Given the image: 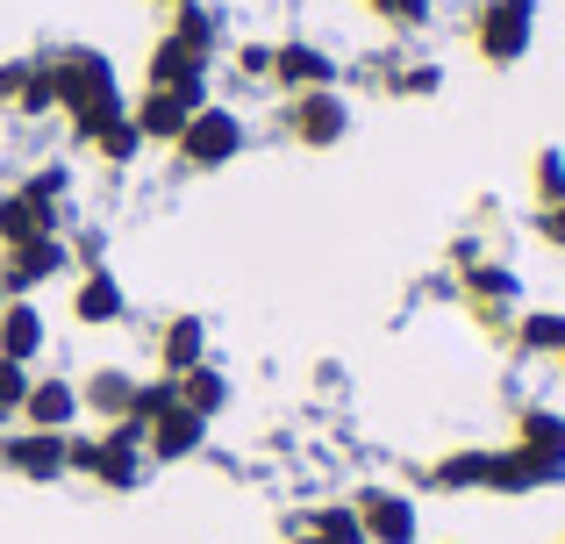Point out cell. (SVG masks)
<instances>
[{
	"label": "cell",
	"mask_w": 565,
	"mask_h": 544,
	"mask_svg": "<svg viewBox=\"0 0 565 544\" xmlns=\"http://www.w3.org/2000/svg\"><path fill=\"white\" fill-rule=\"evenodd\" d=\"M72 473L94 480L100 494H137L151 459H143V430L137 423H94V430H72Z\"/></svg>",
	"instance_id": "6da1fadb"
},
{
	"label": "cell",
	"mask_w": 565,
	"mask_h": 544,
	"mask_svg": "<svg viewBox=\"0 0 565 544\" xmlns=\"http://www.w3.org/2000/svg\"><path fill=\"white\" fill-rule=\"evenodd\" d=\"M244 151H250L244 108H230V100H207V108H193V122L180 129V143H172V166L193 172V180H207V172L236 166Z\"/></svg>",
	"instance_id": "7a4b0ae2"
},
{
	"label": "cell",
	"mask_w": 565,
	"mask_h": 544,
	"mask_svg": "<svg viewBox=\"0 0 565 544\" xmlns=\"http://www.w3.org/2000/svg\"><path fill=\"white\" fill-rule=\"evenodd\" d=\"M530 43H537V0H480L472 8V51H480V65L509 72L530 57Z\"/></svg>",
	"instance_id": "3957f363"
},
{
	"label": "cell",
	"mask_w": 565,
	"mask_h": 544,
	"mask_svg": "<svg viewBox=\"0 0 565 544\" xmlns=\"http://www.w3.org/2000/svg\"><path fill=\"white\" fill-rule=\"evenodd\" d=\"M279 137L301 143V151H337L351 137V100L337 86H316V94H287L279 100Z\"/></svg>",
	"instance_id": "277c9868"
},
{
	"label": "cell",
	"mask_w": 565,
	"mask_h": 544,
	"mask_svg": "<svg viewBox=\"0 0 565 544\" xmlns=\"http://www.w3.org/2000/svg\"><path fill=\"white\" fill-rule=\"evenodd\" d=\"M72 244L65 237H36V244H8L0 252V301H36L43 287L72 279Z\"/></svg>",
	"instance_id": "5b68a950"
},
{
	"label": "cell",
	"mask_w": 565,
	"mask_h": 544,
	"mask_svg": "<svg viewBox=\"0 0 565 544\" xmlns=\"http://www.w3.org/2000/svg\"><path fill=\"white\" fill-rule=\"evenodd\" d=\"M43 65H51V86H57V115H65V108H86V100L122 94V79H115V57L94 51V43H57Z\"/></svg>",
	"instance_id": "8992f818"
},
{
	"label": "cell",
	"mask_w": 565,
	"mask_h": 544,
	"mask_svg": "<svg viewBox=\"0 0 565 544\" xmlns=\"http://www.w3.org/2000/svg\"><path fill=\"white\" fill-rule=\"evenodd\" d=\"M193 108H207V86H143L129 100V122H137L143 151H172L180 129L193 122Z\"/></svg>",
	"instance_id": "52a82bcc"
},
{
	"label": "cell",
	"mask_w": 565,
	"mask_h": 544,
	"mask_svg": "<svg viewBox=\"0 0 565 544\" xmlns=\"http://www.w3.org/2000/svg\"><path fill=\"white\" fill-rule=\"evenodd\" d=\"M0 473L29 480V488H51V480L72 473V437L65 430H0Z\"/></svg>",
	"instance_id": "ba28073f"
},
{
	"label": "cell",
	"mask_w": 565,
	"mask_h": 544,
	"mask_svg": "<svg viewBox=\"0 0 565 544\" xmlns=\"http://www.w3.org/2000/svg\"><path fill=\"white\" fill-rule=\"evenodd\" d=\"M351 509H359L365 544H423V509H415V494H408V488L365 480V488L351 494Z\"/></svg>",
	"instance_id": "9c48e42d"
},
{
	"label": "cell",
	"mask_w": 565,
	"mask_h": 544,
	"mask_svg": "<svg viewBox=\"0 0 565 544\" xmlns=\"http://www.w3.org/2000/svg\"><path fill=\"white\" fill-rule=\"evenodd\" d=\"M451 279L466 308H515V294H523V273L509 258H487L480 244H451Z\"/></svg>",
	"instance_id": "30bf717a"
},
{
	"label": "cell",
	"mask_w": 565,
	"mask_h": 544,
	"mask_svg": "<svg viewBox=\"0 0 565 544\" xmlns=\"http://www.w3.org/2000/svg\"><path fill=\"white\" fill-rule=\"evenodd\" d=\"M344 79V57L330 43H308V36H287L273 43V94H316V86H337Z\"/></svg>",
	"instance_id": "8fae6325"
},
{
	"label": "cell",
	"mask_w": 565,
	"mask_h": 544,
	"mask_svg": "<svg viewBox=\"0 0 565 544\" xmlns=\"http://www.w3.org/2000/svg\"><path fill=\"white\" fill-rule=\"evenodd\" d=\"M137 430H143V459H151V466H186V459L207 451V416H193L186 402L158 408L151 423H137Z\"/></svg>",
	"instance_id": "7c38bea8"
},
{
	"label": "cell",
	"mask_w": 565,
	"mask_h": 544,
	"mask_svg": "<svg viewBox=\"0 0 565 544\" xmlns=\"http://www.w3.org/2000/svg\"><path fill=\"white\" fill-rule=\"evenodd\" d=\"M36 237H65V201H43L36 186H0V252L8 244H36Z\"/></svg>",
	"instance_id": "4fadbf2b"
},
{
	"label": "cell",
	"mask_w": 565,
	"mask_h": 544,
	"mask_svg": "<svg viewBox=\"0 0 565 544\" xmlns=\"http://www.w3.org/2000/svg\"><path fill=\"white\" fill-rule=\"evenodd\" d=\"M79 380H65V373H29V394H22V408H14V423L22 430H79Z\"/></svg>",
	"instance_id": "5bb4252c"
},
{
	"label": "cell",
	"mask_w": 565,
	"mask_h": 544,
	"mask_svg": "<svg viewBox=\"0 0 565 544\" xmlns=\"http://www.w3.org/2000/svg\"><path fill=\"white\" fill-rule=\"evenodd\" d=\"M72 322H79V330H115V322H129V294L108 266L72 273Z\"/></svg>",
	"instance_id": "9a60e30c"
},
{
	"label": "cell",
	"mask_w": 565,
	"mask_h": 544,
	"mask_svg": "<svg viewBox=\"0 0 565 544\" xmlns=\"http://www.w3.org/2000/svg\"><path fill=\"white\" fill-rule=\"evenodd\" d=\"M151 359H158V373L166 380H180V373H193V365H207L215 359V344H207V322L201 316H166L151 330Z\"/></svg>",
	"instance_id": "2e32d148"
},
{
	"label": "cell",
	"mask_w": 565,
	"mask_h": 544,
	"mask_svg": "<svg viewBox=\"0 0 565 544\" xmlns=\"http://www.w3.org/2000/svg\"><path fill=\"white\" fill-rule=\"evenodd\" d=\"M544 488H565L558 466L530 459L523 445H487V494H544Z\"/></svg>",
	"instance_id": "e0dca14e"
},
{
	"label": "cell",
	"mask_w": 565,
	"mask_h": 544,
	"mask_svg": "<svg viewBox=\"0 0 565 544\" xmlns=\"http://www.w3.org/2000/svg\"><path fill=\"white\" fill-rule=\"evenodd\" d=\"M207 72H215V57L193 51L172 29H158V43L143 51V86H207Z\"/></svg>",
	"instance_id": "ac0fdd59"
},
{
	"label": "cell",
	"mask_w": 565,
	"mask_h": 544,
	"mask_svg": "<svg viewBox=\"0 0 565 544\" xmlns=\"http://www.w3.org/2000/svg\"><path fill=\"white\" fill-rule=\"evenodd\" d=\"M43 351H51V316H43V301H0V359L36 373Z\"/></svg>",
	"instance_id": "d6986e66"
},
{
	"label": "cell",
	"mask_w": 565,
	"mask_h": 544,
	"mask_svg": "<svg viewBox=\"0 0 565 544\" xmlns=\"http://www.w3.org/2000/svg\"><path fill=\"white\" fill-rule=\"evenodd\" d=\"M137 387H143V380L129 373V365H94V373L79 380V408L94 423H129V416H137Z\"/></svg>",
	"instance_id": "ffe728a7"
},
{
	"label": "cell",
	"mask_w": 565,
	"mask_h": 544,
	"mask_svg": "<svg viewBox=\"0 0 565 544\" xmlns=\"http://www.w3.org/2000/svg\"><path fill=\"white\" fill-rule=\"evenodd\" d=\"M415 480H423L429 494H487V445H451V451H437V459H429Z\"/></svg>",
	"instance_id": "44dd1931"
},
{
	"label": "cell",
	"mask_w": 565,
	"mask_h": 544,
	"mask_svg": "<svg viewBox=\"0 0 565 544\" xmlns=\"http://www.w3.org/2000/svg\"><path fill=\"white\" fill-rule=\"evenodd\" d=\"M509 445H523L530 459H544V466H558L565 473V416L552 402H530V408H515V437Z\"/></svg>",
	"instance_id": "7402d4cb"
},
{
	"label": "cell",
	"mask_w": 565,
	"mask_h": 544,
	"mask_svg": "<svg viewBox=\"0 0 565 544\" xmlns=\"http://www.w3.org/2000/svg\"><path fill=\"white\" fill-rule=\"evenodd\" d=\"M523 359H565V308H530V316H515V337H509Z\"/></svg>",
	"instance_id": "603a6c76"
},
{
	"label": "cell",
	"mask_w": 565,
	"mask_h": 544,
	"mask_svg": "<svg viewBox=\"0 0 565 544\" xmlns=\"http://www.w3.org/2000/svg\"><path fill=\"white\" fill-rule=\"evenodd\" d=\"M172 36H186L193 51H207V57L230 51V22H222V8H207V0H186V8H172Z\"/></svg>",
	"instance_id": "cb8c5ba5"
},
{
	"label": "cell",
	"mask_w": 565,
	"mask_h": 544,
	"mask_svg": "<svg viewBox=\"0 0 565 544\" xmlns=\"http://www.w3.org/2000/svg\"><path fill=\"white\" fill-rule=\"evenodd\" d=\"M180 402L193 408V416H207V423H215V416H230V373H222L215 359H207V365H193V373H180Z\"/></svg>",
	"instance_id": "d4e9b609"
},
{
	"label": "cell",
	"mask_w": 565,
	"mask_h": 544,
	"mask_svg": "<svg viewBox=\"0 0 565 544\" xmlns=\"http://www.w3.org/2000/svg\"><path fill=\"white\" fill-rule=\"evenodd\" d=\"M294 531H308L316 544H365L359 509H351V502H316V509H301V523H294Z\"/></svg>",
	"instance_id": "484cf974"
},
{
	"label": "cell",
	"mask_w": 565,
	"mask_h": 544,
	"mask_svg": "<svg viewBox=\"0 0 565 544\" xmlns=\"http://www.w3.org/2000/svg\"><path fill=\"white\" fill-rule=\"evenodd\" d=\"M122 115H129V94H108V100H86V108H65V129H72V143L86 151V143H94L108 122H122Z\"/></svg>",
	"instance_id": "4316f807"
},
{
	"label": "cell",
	"mask_w": 565,
	"mask_h": 544,
	"mask_svg": "<svg viewBox=\"0 0 565 544\" xmlns=\"http://www.w3.org/2000/svg\"><path fill=\"white\" fill-rule=\"evenodd\" d=\"M373 22H386L394 36H415V29H429L437 22V0H359Z\"/></svg>",
	"instance_id": "83f0119b"
},
{
	"label": "cell",
	"mask_w": 565,
	"mask_h": 544,
	"mask_svg": "<svg viewBox=\"0 0 565 544\" xmlns=\"http://www.w3.org/2000/svg\"><path fill=\"white\" fill-rule=\"evenodd\" d=\"M86 151H94L100 166H115V172H122V166H137V158H143V137H137V122L122 115V122H108L94 143H86Z\"/></svg>",
	"instance_id": "f1b7e54d"
},
{
	"label": "cell",
	"mask_w": 565,
	"mask_h": 544,
	"mask_svg": "<svg viewBox=\"0 0 565 544\" xmlns=\"http://www.w3.org/2000/svg\"><path fill=\"white\" fill-rule=\"evenodd\" d=\"M530 194H537V209H558L565 201V151L558 143H544V151L530 158Z\"/></svg>",
	"instance_id": "f546056e"
},
{
	"label": "cell",
	"mask_w": 565,
	"mask_h": 544,
	"mask_svg": "<svg viewBox=\"0 0 565 544\" xmlns=\"http://www.w3.org/2000/svg\"><path fill=\"white\" fill-rule=\"evenodd\" d=\"M14 115H22V122H43V115H57V86H51V65H43V57H29V79H22V100H14Z\"/></svg>",
	"instance_id": "4dcf8cb0"
},
{
	"label": "cell",
	"mask_w": 565,
	"mask_h": 544,
	"mask_svg": "<svg viewBox=\"0 0 565 544\" xmlns=\"http://www.w3.org/2000/svg\"><path fill=\"white\" fill-rule=\"evenodd\" d=\"M230 72H236L244 86H273V43H265V36L230 43Z\"/></svg>",
	"instance_id": "1f68e13d"
},
{
	"label": "cell",
	"mask_w": 565,
	"mask_h": 544,
	"mask_svg": "<svg viewBox=\"0 0 565 544\" xmlns=\"http://www.w3.org/2000/svg\"><path fill=\"white\" fill-rule=\"evenodd\" d=\"M437 94H444V65H429V57L394 72V100H437Z\"/></svg>",
	"instance_id": "d6a6232c"
},
{
	"label": "cell",
	"mask_w": 565,
	"mask_h": 544,
	"mask_svg": "<svg viewBox=\"0 0 565 544\" xmlns=\"http://www.w3.org/2000/svg\"><path fill=\"white\" fill-rule=\"evenodd\" d=\"M22 186H36L43 201H65L72 194V166H65V158H36V166L22 172Z\"/></svg>",
	"instance_id": "836d02e7"
},
{
	"label": "cell",
	"mask_w": 565,
	"mask_h": 544,
	"mask_svg": "<svg viewBox=\"0 0 565 544\" xmlns=\"http://www.w3.org/2000/svg\"><path fill=\"white\" fill-rule=\"evenodd\" d=\"M22 394H29V365L0 359V430L14 423V408H22Z\"/></svg>",
	"instance_id": "e575fe53"
},
{
	"label": "cell",
	"mask_w": 565,
	"mask_h": 544,
	"mask_svg": "<svg viewBox=\"0 0 565 544\" xmlns=\"http://www.w3.org/2000/svg\"><path fill=\"white\" fill-rule=\"evenodd\" d=\"M22 79H29V57H0V115H14V100H22Z\"/></svg>",
	"instance_id": "d590c367"
},
{
	"label": "cell",
	"mask_w": 565,
	"mask_h": 544,
	"mask_svg": "<svg viewBox=\"0 0 565 544\" xmlns=\"http://www.w3.org/2000/svg\"><path fill=\"white\" fill-rule=\"evenodd\" d=\"M472 322H480L487 337H501V344L515 337V308H472Z\"/></svg>",
	"instance_id": "8d00e7d4"
},
{
	"label": "cell",
	"mask_w": 565,
	"mask_h": 544,
	"mask_svg": "<svg viewBox=\"0 0 565 544\" xmlns=\"http://www.w3.org/2000/svg\"><path fill=\"white\" fill-rule=\"evenodd\" d=\"M537 237L552 244V252H565V201L558 209H537Z\"/></svg>",
	"instance_id": "74e56055"
},
{
	"label": "cell",
	"mask_w": 565,
	"mask_h": 544,
	"mask_svg": "<svg viewBox=\"0 0 565 544\" xmlns=\"http://www.w3.org/2000/svg\"><path fill=\"white\" fill-rule=\"evenodd\" d=\"M287 544H316V537H308V531H287Z\"/></svg>",
	"instance_id": "f35d334b"
},
{
	"label": "cell",
	"mask_w": 565,
	"mask_h": 544,
	"mask_svg": "<svg viewBox=\"0 0 565 544\" xmlns=\"http://www.w3.org/2000/svg\"><path fill=\"white\" fill-rule=\"evenodd\" d=\"M158 8H186V0H158Z\"/></svg>",
	"instance_id": "ab89813d"
},
{
	"label": "cell",
	"mask_w": 565,
	"mask_h": 544,
	"mask_svg": "<svg viewBox=\"0 0 565 544\" xmlns=\"http://www.w3.org/2000/svg\"><path fill=\"white\" fill-rule=\"evenodd\" d=\"M558 373H565V359H558Z\"/></svg>",
	"instance_id": "60d3db41"
},
{
	"label": "cell",
	"mask_w": 565,
	"mask_h": 544,
	"mask_svg": "<svg viewBox=\"0 0 565 544\" xmlns=\"http://www.w3.org/2000/svg\"><path fill=\"white\" fill-rule=\"evenodd\" d=\"M558 544H565V537H558Z\"/></svg>",
	"instance_id": "b9f144b4"
}]
</instances>
